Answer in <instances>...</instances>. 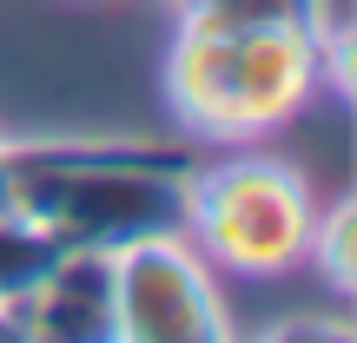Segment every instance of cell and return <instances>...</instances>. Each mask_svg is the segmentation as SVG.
Wrapping results in <instances>:
<instances>
[{
	"instance_id": "8",
	"label": "cell",
	"mask_w": 357,
	"mask_h": 343,
	"mask_svg": "<svg viewBox=\"0 0 357 343\" xmlns=\"http://www.w3.org/2000/svg\"><path fill=\"white\" fill-rule=\"evenodd\" d=\"M305 264H318L324 284H331L337 297L357 291V205L351 198H337L331 212L311 218V251H305Z\"/></svg>"
},
{
	"instance_id": "1",
	"label": "cell",
	"mask_w": 357,
	"mask_h": 343,
	"mask_svg": "<svg viewBox=\"0 0 357 343\" xmlns=\"http://www.w3.org/2000/svg\"><path fill=\"white\" fill-rule=\"evenodd\" d=\"M199 152L146 139H47L7 145V205L40 231L86 251H119L146 231L178 225V185Z\"/></svg>"
},
{
	"instance_id": "9",
	"label": "cell",
	"mask_w": 357,
	"mask_h": 343,
	"mask_svg": "<svg viewBox=\"0 0 357 343\" xmlns=\"http://www.w3.org/2000/svg\"><path fill=\"white\" fill-rule=\"evenodd\" d=\"M265 337H337V343H344L351 324H311V317H298V324H278V330H265Z\"/></svg>"
},
{
	"instance_id": "7",
	"label": "cell",
	"mask_w": 357,
	"mask_h": 343,
	"mask_svg": "<svg viewBox=\"0 0 357 343\" xmlns=\"http://www.w3.org/2000/svg\"><path fill=\"white\" fill-rule=\"evenodd\" d=\"M324 0H178V20L218 26V33H271V26H305L318 20Z\"/></svg>"
},
{
	"instance_id": "6",
	"label": "cell",
	"mask_w": 357,
	"mask_h": 343,
	"mask_svg": "<svg viewBox=\"0 0 357 343\" xmlns=\"http://www.w3.org/2000/svg\"><path fill=\"white\" fill-rule=\"evenodd\" d=\"M60 251H66V244L53 238V231H40L20 205L0 198V330H13L20 304L40 291V278L53 271V257H60Z\"/></svg>"
},
{
	"instance_id": "3",
	"label": "cell",
	"mask_w": 357,
	"mask_h": 343,
	"mask_svg": "<svg viewBox=\"0 0 357 343\" xmlns=\"http://www.w3.org/2000/svg\"><path fill=\"white\" fill-rule=\"evenodd\" d=\"M311 198L305 172L265 152H231L218 166H192L178 185V231L205 251L212 271L231 278H284L311 251Z\"/></svg>"
},
{
	"instance_id": "4",
	"label": "cell",
	"mask_w": 357,
	"mask_h": 343,
	"mask_svg": "<svg viewBox=\"0 0 357 343\" xmlns=\"http://www.w3.org/2000/svg\"><path fill=\"white\" fill-rule=\"evenodd\" d=\"M113 337L119 343H218L231 337L218 271L185 231H146L113 251Z\"/></svg>"
},
{
	"instance_id": "5",
	"label": "cell",
	"mask_w": 357,
	"mask_h": 343,
	"mask_svg": "<svg viewBox=\"0 0 357 343\" xmlns=\"http://www.w3.org/2000/svg\"><path fill=\"white\" fill-rule=\"evenodd\" d=\"M13 337H47V343H86L113 337V251H86L66 244L40 291L20 304Z\"/></svg>"
},
{
	"instance_id": "2",
	"label": "cell",
	"mask_w": 357,
	"mask_h": 343,
	"mask_svg": "<svg viewBox=\"0 0 357 343\" xmlns=\"http://www.w3.org/2000/svg\"><path fill=\"white\" fill-rule=\"evenodd\" d=\"M324 86L318 40L305 26L271 33H218V26L178 20L166 53V99L192 139H258L291 126Z\"/></svg>"
},
{
	"instance_id": "10",
	"label": "cell",
	"mask_w": 357,
	"mask_h": 343,
	"mask_svg": "<svg viewBox=\"0 0 357 343\" xmlns=\"http://www.w3.org/2000/svg\"><path fill=\"white\" fill-rule=\"evenodd\" d=\"M0 198H7V145H0Z\"/></svg>"
}]
</instances>
